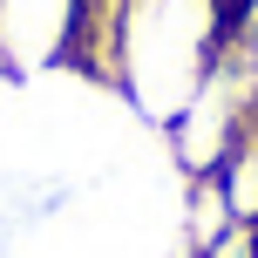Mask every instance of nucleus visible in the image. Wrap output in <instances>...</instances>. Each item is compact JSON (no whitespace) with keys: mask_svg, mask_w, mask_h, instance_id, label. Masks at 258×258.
<instances>
[{"mask_svg":"<svg viewBox=\"0 0 258 258\" xmlns=\"http://www.w3.org/2000/svg\"><path fill=\"white\" fill-rule=\"evenodd\" d=\"M245 27L238 0H122L116 14V82L156 122H177L204 89L218 54Z\"/></svg>","mask_w":258,"mask_h":258,"instance_id":"nucleus-1","label":"nucleus"},{"mask_svg":"<svg viewBox=\"0 0 258 258\" xmlns=\"http://www.w3.org/2000/svg\"><path fill=\"white\" fill-rule=\"evenodd\" d=\"M170 136H177V163L190 170V177H218L224 156L245 136H258V102H251V89H245V75H238L231 54H218V68H211L204 89L183 102V116L170 122Z\"/></svg>","mask_w":258,"mask_h":258,"instance_id":"nucleus-2","label":"nucleus"},{"mask_svg":"<svg viewBox=\"0 0 258 258\" xmlns=\"http://www.w3.org/2000/svg\"><path fill=\"white\" fill-rule=\"evenodd\" d=\"M82 0H0V61L41 68L54 54H68Z\"/></svg>","mask_w":258,"mask_h":258,"instance_id":"nucleus-3","label":"nucleus"},{"mask_svg":"<svg viewBox=\"0 0 258 258\" xmlns=\"http://www.w3.org/2000/svg\"><path fill=\"white\" fill-rule=\"evenodd\" d=\"M218 183H224V204H231V218L258 231V136H245L231 156H224Z\"/></svg>","mask_w":258,"mask_h":258,"instance_id":"nucleus-4","label":"nucleus"}]
</instances>
